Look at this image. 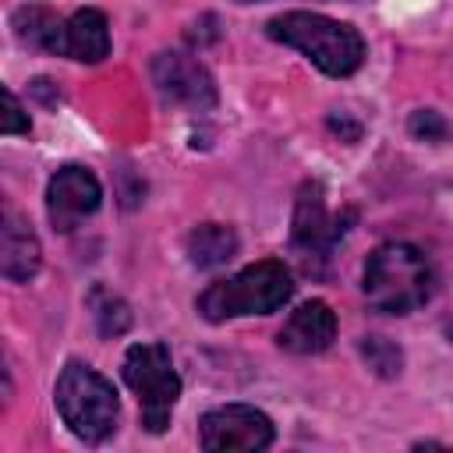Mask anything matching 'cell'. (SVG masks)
Here are the masks:
<instances>
[{
	"instance_id": "1",
	"label": "cell",
	"mask_w": 453,
	"mask_h": 453,
	"mask_svg": "<svg viewBox=\"0 0 453 453\" xmlns=\"http://www.w3.org/2000/svg\"><path fill=\"white\" fill-rule=\"evenodd\" d=\"M265 35L297 50L329 78H347L365 64V39L354 25L315 14V11H287L269 18Z\"/></svg>"
},
{
	"instance_id": "2",
	"label": "cell",
	"mask_w": 453,
	"mask_h": 453,
	"mask_svg": "<svg viewBox=\"0 0 453 453\" xmlns=\"http://www.w3.org/2000/svg\"><path fill=\"white\" fill-rule=\"evenodd\" d=\"M361 290L375 311L411 315L432 297L435 269L421 248H414L407 241H389L368 255Z\"/></svg>"
},
{
	"instance_id": "3",
	"label": "cell",
	"mask_w": 453,
	"mask_h": 453,
	"mask_svg": "<svg viewBox=\"0 0 453 453\" xmlns=\"http://www.w3.org/2000/svg\"><path fill=\"white\" fill-rule=\"evenodd\" d=\"M294 297V276L280 258H262L241 273L209 283L198 294V311L209 322H226L241 315H273Z\"/></svg>"
},
{
	"instance_id": "4",
	"label": "cell",
	"mask_w": 453,
	"mask_h": 453,
	"mask_svg": "<svg viewBox=\"0 0 453 453\" xmlns=\"http://www.w3.org/2000/svg\"><path fill=\"white\" fill-rule=\"evenodd\" d=\"M53 403L81 442H103L117 432V389L85 361H67L53 386Z\"/></svg>"
},
{
	"instance_id": "5",
	"label": "cell",
	"mask_w": 453,
	"mask_h": 453,
	"mask_svg": "<svg viewBox=\"0 0 453 453\" xmlns=\"http://www.w3.org/2000/svg\"><path fill=\"white\" fill-rule=\"evenodd\" d=\"M120 372H124V382L131 386V393L138 396L142 425L152 435H159L170 425V414L180 400V375L173 368L170 347L159 340L134 343V347H127Z\"/></svg>"
},
{
	"instance_id": "6",
	"label": "cell",
	"mask_w": 453,
	"mask_h": 453,
	"mask_svg": "<svg viewBox=\"0 0 453 453\" xmlns=\"http://www.w3.org/2000/svg\"><path fill=\"white\" fill-rule=\"evenodd\" d=\"M276 428L269 414H262L251 403H226L212 407L198 421V442L209 453H234V449H265L273 446Z\"/></svg>"
},
{
	"instance_id": "7",
	"label": "cell",
	"mask_w": 453,
	"mask_h": 453,
	"mask_svg": "<svg viewBox=\"0 0 453 453\" xmlns=\"http://www.w3.org/2000/svg\"><path fill=\"white\" fill-rule=\"evenodd\" d=\"M99 202H103V188L88 166L67 163L46 184V212L53 230L60 234H71L74 226H81L99 209Z\"/></svg>"
},
{
	"instance_id": "8",
	"label": "cell",
	"mask_w": 453,
	"mask_h": 453,
	"mask_svg": "<svg viewBox=\"0 0 453 453\" xmlns=\"http://www.w3.org/2000/svg\"><path fill=\"white\" fill-rule=\"evenodd\" d=\"M152 81L166 103L188 106V110H209L216 106V81L212 74L188 53H159L152 60Z\"/></svg>"
},
{
	"instance_id": "9",
	"label": "cell",
	"mask_w": 453,
	"mask_h": 453,
	"mask_svg": "<svg viewBox=\"0 0 453 453\" xmlns=\"http://www.w3.org/2000/svg\"><path fill=\"white\" fill-rule=\"evenodd\" d=\"M276 340L290 354H322L336 340V311L326 301H304L287 315Z\"/></svg>"
},
{
	"instance_id": "10",
	"label": "cell",
	"mask_w": 453,
	"mask_h": 453,
	"mask_svg": "<svg viewBox=\"0 0 453 453\" xmlns=\"http://www.w3.org/2000/svg\"><path fill=\"white\" fill-rule=\"evenodd\" d=\"M347 226L340 219L329 216L322 188L315 180H308L297 195V209H294V248H301L304 255H322L333 248V241L343 234Z\"/></svg>"
},
{
	"instance_id": "11",
	"label": "cell",
	"mask_w": 453,
	"mask_h": 453,
	"mask_svg": "<svg viewBox=\"0 0 453 453\" xmlns=\"http://www.w3.org/2000/svg\"><path fill=\"white\" fill-rule=\"evenodd\" d=\"M57 57H71L78 64H99L110 53V21L96 7H81L71 18H64L57 46Z\"/></svg>"
},
{
	"instance_id": "12",
	"label": "cell",
	"mask_w": 453,
	"mask_h": 453,
	"mask_svg": "<svg viewBox=\"0 0 453 453\" xmlns=\"http://www.w3.org/2000/svg\"><path fill=\"white\" fill-rule=\"evenodd\" d=\"M42 248L35 230L28 226L25 216H18L11 205L4 209V234H0V273L11 283H28L39 273Z\"/></svg>"
},
{
	"instance_id": "13",
	"label": "cell",
	"mask_w": 453,
	"mask_h": 453,
	"mask_svg": "<svg viewBox=\"0 0 453 453\" xmlns=\"http://www.w3.org/2000/svg\"><path fill=\"white\" fill-rule=\"evenodd\" d=\"M184 248H188L191 265L216 269V265H226L237 255V234L230 226H223V223H202V226H195L188 234Z\"/></svg>"
},
{
	"instance_id": "14",
	"label": "cell",
	"mask_w": 453,
	"mask_h": 453,
	"mask_svg": "<svg viewBox=\"0 0 453 453\" xmlns=\"http://www.w3.org/2000/svg\"><path fill=\"white\" fill-rule=\"evenodd\" d=\"M60 25H64V18L50 14L46 7H21V11L14 14V32H18V39L28 42V46H39V50H46V53H53L57 35H60Z\"/></svg>"
},
{
	"instance_id": "15",
	"label": "cell",
	"mask_w": 453,
	"mask_h": 453,
	"mask_svg": "<svg viewBox=\"0 0 453 453\" xmlns=\"http://www.w3.org/2000/svg\"><path fill=\"white\" fill-rule=\"evenodd\" d=\"M361 354L368 357V365L379 372V375H396L400 372V347H393L386 336H365L361 343Z\"/></svg>"
},
{
	"instance_id": "16",
	"label": "cell",
	"mask_w": 453,
	"mask_h": 453,
	"mask_svg": "<svg viewBox=\"0 0 453 453\" xmlns=\"http://www.w3.org/2000/svg\"><path fill=\"white\" fill-rule=\"evenodd\" d=\"M0 96H4V120H0V131L4 134H28V113L21 110V103H18V96L4 85L0 88Z\"/></svg>"
},
{
	"instance_id": "17",
	"label": "cell",
	"mask_w": 453,
	"mask_h": 453,
	"mask_svg": "<svg viewBox=\"0 0 453 453\" xmlns=\"http://www.w3.org/2000/svg\"><path fill=\"white\" fill-rule=\"evenodd\" d=\"M96 315H99V329L110 336H117V333H124L127 329V308H124V301H117V297H110L106 294V304H96Z\"/></svg>"
},
{
	"instance_id": "18",
	"label": "cell",
	"mask_w": 453,
	"mask_h": 453,
	"mask_svg": "<svg viewBox=\"0 0 453 453\" xmlns=\"http://www.w3.org/2000/svg\"><path fill=\"white\" fill-rule=\"evenodd\" d=\"M411 131H414L418 138H425V142H439V138L446 134V124H442V117H439L435 110H418V113L411 117Z\"/></svg>"
},
{
	"instance_id": "19",
	"label": "cell",
	"mask_w": 453,
	"mask_h": 453,
	"mask_svg": "<svg viewBox=\"0 0 453 453\" xmlns=\"http://www.w3.org/2000/svg\"><path fill=\"white\" fill-rule=\"evenodd\" d=\"M446 336H449V343H453V322H446Z\"/></svg>"
},
{
	"instance_id": "20",
	"label": "cell",
	"mask_w": 453,
	"mask_h": 453,
	"mask_svg": "<svg viewBox=\"0 0 453 453\" xmlns=\"http://www.w3.org/2000/svg\"><path fill=\"white\" fill-rule=\"evenodd\" d=\"M237 4H251V0H237Z\"/></svg>"
}]
</instances>
